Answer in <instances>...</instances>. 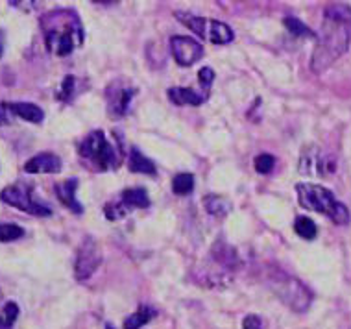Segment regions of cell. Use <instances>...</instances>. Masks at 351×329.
<instances>
[{"instance_id": "obj_6", "label": "cell", "mask_w": 351, "mask_h": 329, "mask_svg": "<svg viewBox=\"0 0 351 329\" xmlns=\"http://www.w3.org/2000/svg\"><path fill=\"white\" fill-rule=\"evenodd\" d=\"M0 200L12 206V208L25 211L34 217H50L52 209L39 200L36 196V191L32 185H25V183H15V185H8L6 189H2L0 193Z\"/></svg>"}, {"instance_id": "obj_29", "label": "cell", "mask_w": 351, "mask_h": 329, "mask_svg": "<svg viewBox=\"0 0 351 329\" xmlns=\"http://www.w3.org/2000/svg\"><path fill=\"white\" fill-rule=\"evenodd\" d=\"M243 329H263V320L257 315H248L244 318Z\"/></svg>"}, {"instance_id": "obj_27", "label": "cell", "mask_w": 351, "mask_h": 329, "mask_svg": "<svg viewBox=\"0 0 351 329\" xmlns=\"http://www.w3.org/2000/svg\"><path fill=\"white\" fill-rule=\"evenodd\" d=\"M104 213L108 217L109 220H119V219H124L128 213V208L124 204H108L106 208H104Z\"/></svg>"}, {"instance_id": "obj_24", "label": "cell", "mask_w": 351, "mask_h": 329, "mask_svg": "<svg viewBox=\"0 0 351 329\" xmlns=\"http://www.w3.org/2000/svg\"><path fill=\"white\" fill-rule=\"evenodd\" d=\"M19 317V305L15 302H8L0 313V329H12Z\"/></svg>"}, {"instance_id": "obj_3", "label": "cell", "mask_w": 351, "mask_h": 329, "mask_svg": "<svg viewBox=\"0 0 351 329\" xmlns=\"http://www.w3.org/2000/svg\"><path fill=\"white\" fill-rule=\"evenodd\" d=\"M296 195L300 206L309 211L326 215L327 219L337 226H346L350 222V209L342 202L337 200V196L322 185L316 183H298Z\"/></svg>"}, {"instance_id": "obj_13", "label": "cell", "mask_w": 351, "mask_h": 329, "mask_svg": "<svg viewBox=\"0 0 351 329\" xmlns=\"http://www.w3.org/2000/svg\"><path fill=\"white\" fill-rule=\"evenodd\" d=\"M76 189H78V180L76 178H71V180H65V182H61L56 185V196L60 198V202L69 208L73 213L82 215L84 213V208H82V204L76 198Z\"/></svg>"}, {"instance_id": "obj_2", "label": "cell", "mask_w": 351, "mask_h": 329, "mask_svg": "<svg viewBox=\"0 0 351 329\" xmlns=\"http://www.w3.org/2000/svg\"><path fill=\"white\" fill-rule=\"evenodd\" d=\"M45 43L49 52L65 58L84 43V28L78 13L73 10H56L41 19Z\"/></svg>"}, {"instance_id": "obj_5", "label": "cell", "mask_w": 351, "mask_h": 329, "mask_svg": "<svg viewBox=\"0 0 351 329\" xmlns=\"http://www.w3.org/2000/svg\"><path fill=\"white\" fill-rule=\"evenodd\" d=\"M268 276H270V287H272L274 294L289 305L292 311L305 313L309 309L311 302H313V293L303 285L302 281L285 274L281 270L270 272Z\"/></svg>"}, {"instance_id": "obj_11", "label": "cell", "mask_w": 351, "mask_h": 329, "mask_svg": "<svg viewBox=\"0 0 351 329\" xmlns=\"http://www.w3.org/2000/svg\"><path fill=\"white\" fill-rule=\"evenodd\" d=\"M300 171H302V174L327 176V174L335 172V161L329 156H322L316 147H309L300 159Z\"/></svg>"}, {"instance_id": "obj_15", "label": "cell", "mask_w": 351, "mask_h": 329, "mask_svg": "<svg viewBox=\"0 0 351 329\" xmlns=\"http://www.w3.org/2000/svg\"><path fill=\"white\" fill-rule=\"evenodd\" d=\"M128 169H130V172H134V174H148V176H156L158 174L156 164L152 163L150 159L146 158L145 154L137 150V148H134L132 154H130Z\"/></svg>"}, {"instance_id": "obj_30", "label": "cell", "mask_w": 351, "mask_h": 329, "mask_svg": "<svg viewBox=\"0 0 351 329\" xmlns=\"http://www.w3.org/2000/svg\"><path fill=\"white\" fill-rule=\"evenodd\" d=\"M12 108L10 104H4V102H0V126H4V124H10V119H12Z\"/></svg>"}, {"instance_id": "obj_14", "label": "cell", "mask_w": 351, "mask_h": 329, "mask_svg": "<svg viewBox=\"0 0 351 329\" xmlns=\"http://www.w3.org/2000/svg\"><path fill=\"white\" fill-rule=\"evenodd\" d=\"M169 98L176 106H202L209 98V93H198L191 87H170Z\"/></svg>"}, {"instance_id": "obj_18", "label": "cell", "mask_w": 351, "mask_h": 329, "mask_svg": "<svg viewBox=\"0 0 351 329\" xmlns=\"http://www.w3.org/2000/svg\"><path fill=\"white\" fill-rule=\"evenodd\" d=\"M204 208L213 217H226L231 211V202L220 195L204 196Z\"/></svg>"}, {"instance_id": "obj_10", "label": "cell", "mask_w": 351, "mask_h": 329, "mask_svg": "<svg viewBox=\"0 0 351 329\" xmlns=\"http://www.w3.org/2000/svg\"><path fill=\"white\" fill-rule=\"evenodd\" d=\"M170 52L174 56L178 65L182 67H191L196 61L202 60L204 56V47L198 41H194L193 37L174 36L170 39Z\"/></svg>"}, {"instance_id": "obj_23", "label": "cell", "mask_w": 351, "mask_h": 329, "mask_svg": "<svg viewBox=\"0 0 351 329\" xmlns=\"http://www.w3.org/2000/svg\"><path fill=\"white\" fill-rule=\"evenodd\" d=\"M76 86H78V78L73 76V74H69L63 78L60 86V91H58V100H63V102H69V100H73L74 95H76Z\"/></svg>"}, {"instance_id": "obj_16", "label": "cell", "mask_w": 351, "mask_h": 329, "mask_svg": "<svg viewBox=\"0 0 351 329\" xmlns=\"http://www.w3.org/2000/svg\"><path fill=\"white\" fill-rule=\"evenodd\" d=\"M121 202L128 209H146L150 208V196L141 187H132L122 193Z\"/></svg>"}, {"instance_id": "obj_9", "label": "cell", "mask_w": 351, "mask_h": 329, "mask_svg": "<svg viewBox=\"0 0 351 329\" xmlns=\"http://www.w3.org/2000/svg\"><path fill=\"white\" fill-rule=\"evenodd\" d=\"M102 263V252L100 246L93 237H85L82 241L74 261V276L78 281L89 280Z\"/></svg>"}, {"instance_id": "obj_21", "label": "cell", "mask_w": 351, "mask_h": 329, "mask_svg": "<svg viewBox=\"0 0 351 329\" xmlns=\"http://www.w3.org/2000/svg\"><path fill=\"white\" fill-rule=\"evenodd\" d=\"M294 230L305 241H313L316 237V233H318V228L309 217H298L296 222H294Z\"/></svg>"}, {"instance_id": "obj_26", "label": "cell", "mask_w": 351, "mask_h": 329, "mask_svg": "<svg viewBox=\"0 0 351 329\" xmlns=\"http://www.w3.org/2000/svg\"><path fill=\"white\" fill-rule=\"evenodd\" d=\"M276 167V158L270 154H261L255 158V171L259 174H270Z\"/></svg>"}, {"instance_id": "obj_17", "label": "cell", "mask_w": 351, "mask_h": 329, "mask_svg": "<svg viewBox=\"0 0 351 329\" xmlns=\"http://www.w3.org/2000/svg\"><path fill=\"white\" fill-rule=\"evenodd\" d=\"M13 115L21 117L28 122H34V124H39V122L45 119V113L39 106L30 104V102H15V104H10Z\"/></svg>"}, {"instance_id": "obj_12", "label": "cell", "mask_w": 351, "mask_h": 329, "mask_svg": "<svg viewBox=\"0 0 351 329\" xmlns=\"http://www.w3.org/2000/svg\"><path fill=\"white\" fill-rule=\"evenodd\" d=\"M61 159L52 152H41L25 163V172L30 174H58L61 171Z\"/></svg>"}, {"instance_id": "obj_22", "label": "cell", "mask_w": 351, "mask_h": 329, "mask_svg": "<svg viewBox=\"0 0 351 329\" xmlns=\"http://www.w3.org/2000/svg\"><path fill=\"white\" fill-rule=\"evenodd\" d=\"M283 25L287 30L291 32L292 36H296V37H316V34L313 30H311L309 26L307 25H303L302 21L296 17H287L283 21Z\"/></svg>"}, {"instance_id": "obj_31", "label": "cell", "mask_w": 351, "mask_h": 329, "mask_svg": "<svg viewBox=\"0 0 351 329\" xmlns=\"http://www.w3.org/2000/svg\"><path fill=\"white\" fill-rule=\"evenodd\" d=\"M2 52H4V36L0 32V58H2Z\"/></svg>"}, {"instance_id": "obj_4", "label": "cell", "mask_w": 351, "mask_h": 329, "mask_svg": "<svg viewBox=\"0 0 351 329\" xmlns=\"http://www.w3.org/2000/svg\"><path fill=\"white\" fill-rule=\"evenodd\" d=\"M78 152L84 161H87V163L100 172L115 171V169L121 167L122 158H119V154L115 152L113 145L106 139V135L100 130L91 132L80 143Z\"/></svg>"}, {"instance_id": "obj_20", "label": "cell", "mask_w": 351, "mask_h": 329, "mask_svg": "<svg viewBox=\"0 0 351 329\" xmlns=\"http://www.w3.org/2000/svg\"><path fill=\"white\" fill-rule=\"evenodd\" d=\"M194 189V176L191 172H180L176 174L172 180V191L178 196H187L191 195Z\"/></svg>"}, {"instance_id": "obj_25", "label": "cell", "mask_w": 351, "mask_h": 329, "mask_svg": "<svg viewBox=\"0 0 351 329\" xmlns=\"http://www.w3.org/2000/svg\"><path fill=\"white\" fill-rule=\"evenodd\" d=\"M25 235V230L17 224H6L0 222V243H12Z\"/></svg>"}, {"instance_id": "obj_19", "label": "cell", "mask_w": 351, "mask_h": 329, "mask_svg": "<svg viewBox=\"0 0 351 329\" xmlns=\"http://www.w3.org/2000/svg\"><path fill=\"white\" fill-rule=\"evenodd\" d=\"M158 315V311L150 307V305H141L139 311L134 313V315H130V317L124 320V329H141L143 326L150 322L152 318Z\"/></svg>"}, {"instance_id": "obj_7", "label": "cell", "mask_w": 351, "mask_h": 329, "mask_svg": "<svg viewBox=\"0 0 351 329\" xmlns=\"http://www.w3.org/2000/svg\"><path fill=\"white\" fill-rule=\"evenodd\" d=\"M176 17L180 19L189 30H193L196 36H200L202 39H206L213 45H228L235 37L230 26L226 23H220V21H215V19L194 17V15L183 12L176 13Z\"/></svg>"}, {"instance_id": "obj_1", "label": "cell", "mask_w": 351, "mask_h": 329, "mask_svg": "<svg viewBox=\"0 0 351 329\" xmlns=\"http://www.w3.org/2000/svg\"><path fill=\"white\" fill-rule=\"evenodd\" d=\"M316 37H318V43L311 58V71L320 74L331 67L335 61L350 49L351 8L342 2L326 6L322 30Z\"/></svg>"}, {"instance_id": "obj_28", "label": "cell", "mask_w": 351, "mask_h": 329, "mask_svg": "<svg viewBox=\"0 0 351 329\" xmlns=\"http://www.w3.org/2000/svg\"><path fill=\"white\" fill-rule=\"evenodd\" d=\"M198 80H200L202 87H204V91L209 93L211 89L213 80H215V71L211 67H204L200 69V73H198Z\"/></svg>"}, {"instance_id": "obj_8", "label": "cell", "mask_w": 351, "mask_h": 329, "mask_svg": "<svg viewBox=\"0 0 351 329\" xmlns=\"http://www.w3.org/2000/svg\"><path fill=\"white\" fill-rule=\"evenodd\" d=\"M137 87L124 78L113 80L108 87H106V104H108V113L111 119H121L128 113L130 104L134 100Z\"/></svg>"}]
</instances>
